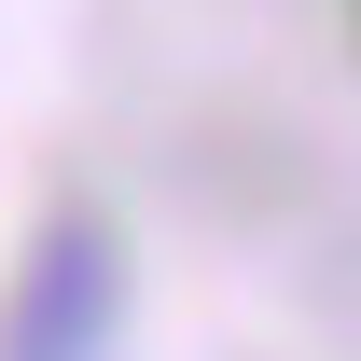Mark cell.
Returning <instances> with one entry per match:
<instances>
[{
    "label": "cell",
    "instance_id": "cell-1",
    "mask_svg": "<svg viewBox=\"0 0 361 361\" xmlns=\"http://www.w3.org/2000/svg\"><path fill=\"white\" fill-rule=\"evenodd\" d=\"M111 348V236L97 223H56L28 250V292L0 319V361H97Z\"/></svg>",
    "mask_w": 361,
    "mask_h": 361
}]
</instances>
